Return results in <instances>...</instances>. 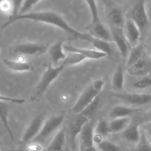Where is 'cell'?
<instances>
[{
	"instance_id": "obj_1",
	"label": "cell",
	"mask_w": 151,
	"mask_h": 151,
	"mask_svg": "<svg viewBox=\"0 0 151 151\" xmlns=\"http://www.w3.org/2000/svg\"><path fill=\"white\" fill-rule=\"evenodd\" d=\"M20 20H31L33 22H41V23L53 25V26H55L61 29L64 32L70 34L75 38L83 40V41H88L90 37H91V35H89L88 33H84V32H79L78 30L75 29V28L71 27L60 14L55 11H51V10L32 12V13L30 12L27 14L18 16L13 19H8L7 22H4L1 26V29H4L11 24Z\"/></svg>"
},
{
	"instance_id": "obj_2",
	"label": "cell",
	"mask_w": 151,
	"mask_h": 151,
	"mask_svg": "<svg viewBox=\"0 0 151 151\" xmlns=\"http://www.w3.org/2000/svg\"><path fill=\"white\" fill-rule=\"evenodd\" d=\"M89 8L91 16V22L87 27L88 34L98 39L110 43L112 41L111 33L110 29L107 27L100 19L97 2L95 1H86Z\"/></svg>"
},
{
	"instance_id": "obj_3",
	"label": "cell",
	"mask_w": 151,
	"mask_h": 151,
	"mask_svg": "<svg viewBox=\"0 0 151 151\" xmlns=\"http://www.w3.org/2000/svg\"><path fill=\"white\" fill-rule=\"evenodd\" d=\"M104 85L105 82L100 79L96 80L90 84L78 97L72 109V113L75 115L81 114L97 97H99Z\"/></svg>"
},
{
	"instance_id": "obj_4",
	"label": "cell",
	"mask_w": 151,
	"mask_h": 151,
	"mask_svg": "<svg viewBox=\"0 0 151 151\" xmlns=\"http://www.w3.org/2000/svg\"><path fill=\"white\" fill-rule=\"evenodd\" d=\"M47 47L44 44L34 42L21 43L9 47L11 55L22 56H38L47 52Z\"/></svg>"
},
{
	"instance_id": "obj_5",
	"label": "cell",
	"mask_w": 151,
	"mask_h": 151,
	"mask_svg": "<svg viewBox=\"0 0 151 151\" xmlns=\"http://www.w3.org/2000/svg\"><path fill=\"white\" fill-rule=\"evenodd\" d=\"M64 67L65 66L63 63H61L58 66H53L51 63H49L47 69L44 72V75H42L41 81L37 86L36 90H35V94H34V98H37L47 91L52 83L61 73Z\"/></svg>"
},
{
	"instance_id": "obj_6",
	"label": "cell",
	"mask_w": 151,
	"mask_h": 151,
	"mask_svg": "<svg viewBox=\"0 0 151 151\" xmlns=\"http://www.w3.org/2000/svg\"><path fill=\"white\" fill-rule=\"evenodd\" d=\"M145 1H138L132 6L129 11V17L138 26L140 30H143L150 23V19L146 9Z\"/></svg>"
},
{
	"instance_id": "obj_7",
	"label": "cell",
	"mask_w": 151,
	"mask_h": 151,
	"mask_svg": "<svg viewBox=\"0 0 151 151\" xmlns=\"http://www.w3.org/2000/svg\"><path fill=\"white\" fill-rule=\"evenodd\" d=\"M63 120L64 116L63 115H56L48 118L47 120L44 121L39 134L37 136L33 142L41 144V142L47 140L60 127Z\"/></svg>"
},
{
	"instance_id": "obj_8",
	"label": "cell",
	"mask_w": 151,
	"mask_h": 151,
	"mask_svg": "<svg viewBox=\"0 0 151 151\" xmlns=\"http://www.w3.org/2000/svg\"><path fill=\"white\" fill-rule=\"evenodd\" d=\"M44 123V120L42 116H38L34 118L25 130L21 139V144L27 145L32 142V141H33L39 134Z\"/></svg>"
},
{
	"instance_id": "obj_9",
	"label": "cell",
	"mask_w": 151,
	"mask_h": 151,
	"mask_svg": "<svg viewBox=\"0 0 151 151\" xmlns=\"http://www.w3.org/2000/svg\"><path fill=\"white\" fill-rule=\"evenodd\" d=\"M123 33L130 47H134L140 44L142 32L131 19L127 18L123 27Z\"/></svg>"
},
{
	"instance_id": "obj_10",
	"label": "cell",
	"mask_w": 151,
	"mask_h": 151,
	"mask_svg": "<svg viewBox=\"0 0 151 151\" xmlns=\"http://www.w3.org/2000/svg\"><path fill=\"white\" fill-rule=\"evenodd\" d=\"M112 96L116 98L120 99L122 101L133 106H144L151 103V94H146V93H142V94L116 93V94H113Z\"/></svg>"
},
{
	"instance_id": "obj_11",
	"label": "cell",
	"mask_w": 151,
	"mask_h": 151,
	"mask_svg": "<svg viewBox=\"0 0 151 151\" xmlns=\"http://www.w3.org/2000/svg\"><path fill=\"white\" fill-rule=\"evenodd\" d=\"M111 33L112 41L115 43V44L119 50V53L122 58L128 57V55L129 53V44L127 41L125 35L123 33V29H119V28L110 27Z\"/></svg>"
},
{
	"instance_id": "obj_12",
	"label": "cell",
	"mask_w": 151,
	"mask_h": 151,
	"mask_svg": "<svg viewBox=\"0 0 151 151\" xmlns=\"http://www.w3.org/2000/svg\"><path fill=\"white\" fill-rule=\"evenodd\" d=\"M64 42L65 40H60L55 43L47 50L52 65L53 66H58L60 64V61L64 60L66 57V52L64 50Z\"/></svg>"
},
{
	"instance_id": "obj_13",
	"label": "cell",
	"mask_w": 151,
	"mask_h": 151,
	"mask_svg": "<svg viewBox=\"0 0 151 151\" xmlns=\"http://www.w3.org/2000/svg\"><path fill=\"white\" fill-rule=\"evenodd\" d=\"M88 116L84 114H78L76 117L71 122L69 127V140L72 147H75V139L77 137L80 135L83 128L86 122H88Z\"/></svg>"
},
{
	"instance_id": "obj_14",
	"label": "cell",
	"mask_w": 151,
	"mask_h": 151,
	"mask_svg": "<svg viewBox=\"0 0 151 151\" xmlns=\"http://www.w3.org/2000/svg\"><path fill=\"white\" fill-rule=\"evenodd\" d=\"M127 73L131 76L144 77L149 74L151 70V62L143 57L133 66L127 68Z\"/></svg>"
},
{
	"instance_id": "obj_15",
	"label": "cell",
	"mask_w": 151,
	"mask_h": 151,
	"mask_svg": "<svg viewBox=\"0 0 151 151\" xmlns=\"http://www.w3.org/2000/svg\"><path fill=\"white\" fill-rule=\"evenodd\" d=\"M64 50L66 52H77L82 55L86 58V59H101L103 58L107 57L108 55L106 53L101 52L96 50H91V49H83L80 47H74L71 44H64Z\"/></svg>"
},
{
	"instance_id": "obj_16",
	"label": "cell",
	"mask_w": 151,
	"mask_h": 151,
	"mask_svg": "<svg viewBox=\"0 0 151 151\" xmlns=\"http://www.w3.org/2000/svg\"><path fill=\"white\" fill-rule=\"evenodd\" d=\"M94 126L93 123L90 121L85 124L83 128L81 134H80V142L85 148L94 146Z\"/></svg>"
},
{
	"instance_id": "obj_17",
	"label": "cell",
	"mask_w": 151,
	"mask_h": 151,
	"mask_svg": "<svg viewBox=\"0 0 151 151\" xmlns=\"http://www.w3.org/2000/svg\"><path fill=\"white\" fill-rule=\"evenodd\" d=\"M142 109L137 108L129 107L125 106H116L112 108L111 110L109 112L110 117L114 119L124 117H131L133 114L141 111Z\"/></svg>"
},
{
	"instance_id": "obj_18",
	"label": "cell",
	"mask_w": 151,
	"mask_h": 151,
	"mask_svg": "<svg viewBox=\"0 0 151 151\" xmlns=\"http://www.w3.org/2000/svg\"><path fill=\"white\" fill-rule=\"evenodd\" d=\"M111 27L119 29H123L126 18L125 13L119 7H113L110 10L108 14Z\"/></svg>"
},
{
	"instance_id": "obj_19",
	"label": "cell",
	"mask_w": 151,
	"mask_h": 151,
	"mask_svg": "<svg viewBox=\"0 0 151 151\" xmlns=\"http://www.w3.org/2000/svg\"><path fill=\"white\" fill-rule=\"evenodd\" d=\"M132 124V118L124 117L111 119L109 122V134L122 133Z\"/></svg>"
},
{
	"instance_id": "obj_20",
	"label": "cell",
	"mask_w": 151,
	"mask_h": 151,
	"mask_svg": "<svg viewBox=\"0 0 151 151\" xmlns=\"http://www.w3.org/2000/svg\"><path fill=\"white\" fill-rule=\"evenodd\" d=\"M66 139V131L62 128L56 133L52 140L49 145L47 151H63Z\"/></svg>"
},
{
	"instance_id": "obj_21",
	"label": "cell",
	"mask_w": 151,
	"mask_h": 151,
	"mask_svg": "<svg viewBox=\"0 0 151 151\" xmlns=\"http://www.w3.org/2000/svg\"><path fill=\"white\" fill-rule=\"evenodd\" d=\"M4 64L8 69L15 72H28L32 69V63L24 60H8L4 59L3 60Z\"/></svg>"
},
{
	"instance_id": "obj_22",
	"label": "cell",
	"mask_w": 151,
	"mask_h": 151,
	"mask_svg": "<svg viewBox=\"0 0 151 151\" xmlns=\"http://www.w3.org/2000/svg\"><path fill=\"white\" fill-rule=\"evenodd\" d=\"M122 136L124 139H125L128 142L138 145L141 139V132L139 131V125L132 123L122 133Z\"/></svg>"
},
{
	"instance_id": "obj_23",
	"label": "cell",
	"mask_w": 151,
	"mask_h": 151,
	"mask_svg": "<svg viewBox=\"0 0 151 151\" xmlns=\"http://www.w3.org/2000/svg\"><path fill=\"white\" fill-rule=\"evenodd\" d=\"M144 57V47L142 44L131 47L126 60V68H129Z\"/></svg>"
},
{
	"instance_id": "obj_24",
	"label": "cell",
	"mask_w": 151,
	"mask_h": 151,
	"mask_svg": "<svg viewBox=\"0 0 151 151\" xmlns=\"http://www.w3.org/2000/svg\"><path fill=\"white\" fill-rule=\"evenodd\" d=\"M9 103L6 102H0V120L4 125L9 137L12 140L14 139L13 131L10 128L8 122V114H9Z\"/></svg>"
},
{
	"instance_id": "obj_25",
	"label": "cell",
	"mask_w": 151,
	"mask_h": 151,
	"mask_svg": "<svg viewBox=\"0 0 151 151\" xmlns=\"http://www.w3.org/2000/svg\"><path fill=\"white\" fill-rule=\"evenodd\" d=\"M125 83V72L124 69L119 65L115 70L111 80L112 87L116 91H121L124 87Z\"/></svg>"
},
{
	"instance_id": "obj_26",
	"label": "cell",
	"mask_w": 151,
	"mask_h": 151,
	"mask_svg": "<svg viewBox=\"0 0 151 151\" xmlns=\"http://www.w3.org/2000/svg\"><path fill=\"white\" fill-rule=\"evenodd\" d=\"M88 42L91 43V44H92L93 47H94V48H95V50H97V51L106 53L108 55H111V47L110 43L109 42L98 39V38H94V37L91 36V35L89 38V41H88Z\"/></svg>"
},
{
	"instance_id": "obj_27",
	"label": "cell",
	"mask_w": 151,
	"mask_h": 151,
	"mask_svg": "<svg viewBox=\"0 0 151 151\" xmlns=\"http://www.w3.org/2000/svg\"><path fill=\"white\" fill-rule=\"evenodd\" d=\"M86 60V58L82 55L77 52H67L65 60L63 61V64L65 66H73V65L78 64Z\"/></svg>"
},
{
	"instance_id": "obj_28",
	"label": "cell",
	"mask_w": 151,
	"mask_h": 151,
	"mask_svg": "<svg viewBox=\"0 0 151 151\" xmlns=\"http://www.w3.org/2000/svg\"><path fill=\"white\" fill-rule=\"evenodd\" d=\"M133 87L137 89H145L151 86V77L148 75L142 77L137 81H134L132 84Z\"/></svg>"
},
{
	"instance_id": "obj_29",
	"label": "cell",
	"mask_w": 151,
	"mask_h": 151,
	"mask_svg": "<svg viewBox=\"0 0 151 151\" xmlns=\"http://www.w3.org/2000/svg\"><path fill=\"white\" fill-rule=\"evenodd\" d=\"M94 132L95 134H99L103 137L107 136L108 134H109V122L103 119L99 120L96 126L94 127Z\"/></svg>"
},
{
	"instance_id": "obj_30",
	"label": "cell",
	"mask_w": 151,
	"mask_h": 151,
	"mask_svg": "<svg viewBox=\"0 0 151 151\" xmlns=\"http://www.w3.org/2000/svg\"><path fill=\"white\" fill-rule=\"evenodd\" d=\"M137 145V151H151V142L145 132H141V139Z\"/></svg>"
},
{
	"instance_id": "obj_31",
	"label": "cell",
	"mask_w": 151,
	"mask_h": 151,
	"mask_svg": "<svg viewBox=\"0 0 151 151\" xmlns=\"http://www.w3.org/2000/svg\"><path fill=\"white\" fill-rule=\"evenodd\" d=\"M40 1L38 0H26V1H22V6H21L20 12H19V16L27 14L30 13V10L35 4L39 3Z\"/></svg>"
},
{
	"instance_id": "obj_32",
	"label": "cell",
	"mask_w": 151,
	"mask_h": 151,
	"mask_svg": "<svg viewBox=\"0 0 151 151\" xmlns=\"http://www.w3.org/2000/svg\"><path fill=\"white\" fill-rule=\"evenodd\" d=\"M97 147L100 151H119V147L107 139H103L97 145Z\"/></svg>"
},
{
	"instance_id": "obj_33",
	"label": "cell",
	"mask_w": 151,
	"mask_h": 151,
	"mask_svg": "<svg viewBox=\"0 0 151 151\" xmlns=\"http://www.w3.org/2000/svg\"><path fill=\"white\" fill-rule=\"evenodd\" d=\"M12 9H13V2L12 1H0V11L2 13L9 14V16L11 14Z\"/></svg>"
},
{
	"instance_id": "obj_34",
	"label": "cell",
	"mask_w": 151,
	"mask_h": 151,
	"mask_svg": "<svg viewBox=\"0 0 151 151\" xmlns=\"http://www.w3.org/2000/svg\"><path fill=\"white\" fill-rule=\"evenodd\" d=\"M0 102H6V103H15V104H22L25 103L24 99L13 98V97H7V96L0 94Z\"/></svg>"
},
{
	"instance_id": "obj_35",
	"label": "cell",
	"mask_w": 151,
	"mask_h": 151,
	"mask_svg": "<svg viewBox=\"0 0 151 151\" xmlns=\"http://www.w3.org/2000/svg\"><path fill=\"white\" fill-rule=\"evenodd\" d=\"M25 147H26L25 148L29 151H46L40 143L35 142L29 143L25 145Z\"/></svg>"
},
{
	"instance_id": "obj_36",
	"label": "cell",
	"mask_w": 151,
	"mask_h": 151,
	"mask_svg": "<svg viewBox=\"0 0 151 151\" xmlns=\"http://www.w3.org/2000/svg\"><path fill=\"white\" fill-rule=\"evenodd\" d=\"M103 139H103V137H102V136L99 135V134H94V144H96L97 145L100 144V143L101 142Z\"/></svg>"
},
{
	"instance_id": "obj_37",
	"label": "cell",
	"mask_w": 151,
	"mask_h": 151,
	"mask_svg": "<svg viewBox=\"0 0 151 151\" xmlns=\"http://www.w3.org/2000/svg\"><path fill=\"white\" fill-rule=\"evenodd\" d=\"M85 151H100V150H99L97 147H95V145H94V146H92V147L85 148Z\"/></svg>"
},
{
	"instance_id": "obj_38",
	"label": "cell",
	"mask_w": 151,
	"mask_h": 151,
	"mask_svg": "<svg viewBox=\"0 0 151 151\" xmlns=\"http://www.w3.org/2000/svg\"><path fill=\"white\" fill-rule=\"evenodd\" d=\"M4 151H29V150H27L26 148H19V149H15V150H7Z\"/></svg>"
},
{
	"instance_id": "obj_39",
	"label": "cell",
	"mask_w": 151,
	"mask_h": 151,
	"mask_svg": "<svg viewBox=\"0 0 151 151\" xmlns=\"http://www.w3.org/2000/svg\"><path fill=\"white\" fill-rule=\"evenodd\" d=\"M79 151H85V147L81 143H79Z\"/></svg>"
},
{
	"instance_id": "obj_40",
	"label": "cell",
	"mask_w": 151,
	"mask_h": 151,
	"mask_svg": "<svg viewBox=\"0 0 151 151\" xmlns=\"http://www.w3.org/2000/svg\"><path fill=\"white\" fill-rule=\"evenodd\" d=\"M148 75H149V76H150V77H151V70H150V72H149Z\"/></svg>"
}]
</instances>
